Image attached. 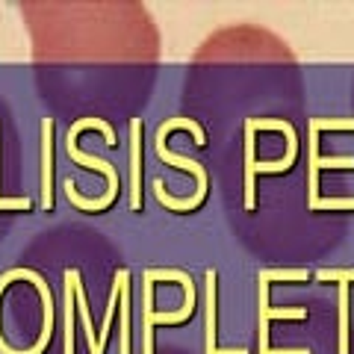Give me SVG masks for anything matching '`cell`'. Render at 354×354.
Listing matches in <instances>:
<instances>
[{"label": "cell", "instance_id": "1", "mask_svg": "<svg viewBox=\"0 0 354 354\" xmlns=\"http://www.w3.org/2000/svg\"><path fill=\"white\" fill-rule=\"evenodd\" d=\"M88 127H95V130H101L104 133V142L106 145H118V139H115V130L106 124L104 118H80V121H74L71 124V130H68V139H65V151H68V157L74 160V162H80V165H86V169H97V171H104L106 174V180H109V189L97 198V201H86V198L77 192V183L71 180H65V195H68V201L71 204H77L80 209H92V213H97V209H106L109 204L115 201V195H118V171H115V165L113 162H106V160H101V157H92V153H83L80 148H77V136H80L83 130H88Z\"/></svg>", "mask_w": 354, "mask_h": 354}, {"label": "cell", "instance_id": "2", "mask_svg": "<svg viewBox=\"0 0 354 354\" xmlns=\"http://www.w3.org/2000/svg\"><path fill=\"white\" fill-rule=\"evenodd\" d=\"M153 145H157V157L162 162L177 165V169H183V171H192L198 177V189H195V195L189 198V201H177V198H171L169 192H165L162 180H157V183H153V195H157V201L165 204V207H171V209H195V207H201L204 198H207V171H204V165H198L195 160H186V157H180V153L169 151V148H165V139H157Z\"/></svg>", "mask_w": 354, "mask_h": 354}, {"label": "cell", "instance_id": "3", "mask_svg": "<svg viewBox=\"0 0 354 354\" xmlns=\"http://www.w3.org/2000/svg\"><path fill=\"white\" fill-rule=\"evenodd\" d=\"M307 130H310V162H307V207L313 209L319 204V180L316 174L319 169H354V157H319V127H316V118L307 121Z\"/></svg>", "mask_w": 354, "mask_h": 354}, {"label": "cell", "instance_id": "4", "mask_svg": "<svg viewBox=\"0 0 354 354\" xmlns=\"http://www.w3.org/2000/svg\"><path fill=\"white\" fill-rule=\"evenodd\" d=\"M145 290V325H142V354H153V325H183L195 313V298H186V304L177 313H153L151 307V281L142 283Z\"/></svg>", "mask_w": 354, "mask_h": 354}, {"label": "cell", "instance_id": "5", "mask_svg": "<svg viewBox=\"0 0 354 354\" xmlns=\"http://www.w3.org/2000/svg\"><path fill=\"white\" fill-rule=\"evenodd\" d=\"M260 283V354L269 351V322L272 319H304L307 310L304 307H283V310H272L269 307V281L257 278Z\"/></svg>", "mask_w": 354, "mask_h": 354}, {"label": "cell", "instance_id": "6", "mask_svg": "<svg viewBox=\"0 0 354 354\" xmlns=\"http://www.w3.org/2000/svg\"><path fill=\"white\" fill-rule=\"evenodd\" d=\"M41 207H53V118H41Z\"/></svg>", "mask_w": 354, "mask_h": 354}, {"label": "cell", "instance_id": "7", "mask_svg": "<svg viewBox=\"0 0 354 354\" xmlns=\"http://www.w3.org/2000/svg\"><path fill=\"white\" fill-rule=\"evenodd\" d=\"M130 207L142 209V118L130 121Z\"/></svg>", "mask_w": 354, "mask_h": 354}, {"label": "cell", "instance_id": "8", "mask_svg": "<svg viewBox=\"0 0 354 354\" xmlns=\"http://www.w3.org/2000/svg\"><path fill=\"white\" fill-rule=\"evenodd\" d=\"M207 286V354H248V348H218L216 346V269L207 272L204 278Z\"/></svg>", "mask_w": 354, "mask_h": 354}, {"label": "cell", "instance_id": "9", "mask_svg": "<svg viewBox=\"0 0 354 354\" xmlns=\"http://www.w3.org/2000/svg\"><path fill=\"white\" fill-rule=\"evenodd\" d=\"M127 281H130L127 269H121L115 274V286H118V298H121V304H118V310H121V325H118L121 348H118V354H130V283Z\"/></svg>", "mask_w": 354, "mask_h": 354}, {"label": "cell", "instance_id": "10", "mask_svg": "<svg viewBox=\"0 0 354 354\" xmlns=\"http://www.w3.org/2000/svg\"><path fill=\"white\" fill-rule=\"evenodd\" d=\"M77 269L65 272V354H74V310H77Z\"/></svg>", "mask_w": 354, "mask_h": 354}, {"label": "cell", "instance_id": "11", "mask_svg": "<svg viewBox=\"0 0 354 354\" xmlns=\"http://www.w3.org/2000/svg\"><path fill=\"white\" fill-rule=\"evenodd\" d=\"M339 354H348V283H339Z\"/></svg>", "mask_w": 354, "mask_h": 354}, {"label": "cell", "instance_id": "12", "mask_svg": "<svg viewBox=\"0 0 354 354\" xmlns=\"http://www.w3.org/2000/svg\"><path fill=\"white\" fill-rule=\"evenodd\" d=\"M316 281H337V283H348L354 281V269H322V272H316Z\"/></svg>", "mask_w": 354, "mask_h": 354}, {"label": "cell", "instance_id": "13", "mask_svg": "<svg viewBox=\"0 0 354 354\" xmlns=\"http://www.w3.org/2000/svg\"><path fill=\"white\" fill-rule=\"evenodd\" d=\"M266 281H307L304 269H278V272H260Z\"/></svg>", "mask_w": 354, "mask_h": 354}, {"label": "cell", "instance_id": "14", "mask_svg": "<svg viewBox=\"0 0 354 354\" xmlns=\"http://www.w3.org/2000/svg\"><path fill=\"white\" fill-rule=\"evenodd\" d=\"M30 198H0V209H30Z\"/></svg>", "mask_w": 354, "mask_h": 354}]
</instances>
